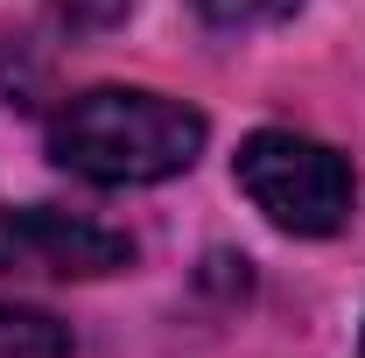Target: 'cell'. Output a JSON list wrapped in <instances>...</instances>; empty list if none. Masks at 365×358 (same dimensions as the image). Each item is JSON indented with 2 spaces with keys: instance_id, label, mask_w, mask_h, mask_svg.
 Listing matches in <instances>:
<instances>
[{
  "instance_id": "7",
  "label": "cell",
  "mask_w": 365,
  "mask_h": 358,
  "mask_svg": "<svg viewBox=\"0 0 365 358\" xmlns=\"http://www.w3.org/2000/svg\"><path fill=\"white\" fill-rule=\"evenodd\" d=\"M359 358H365V344H359Z\"/></svg>"
},
{
  "instance_id": "2",
  "label": "cell",
  "mask_w": 365,
  "mask_h": 358,
  "mask_svg": "<svg viewBox=\"0 0 365 358\" xmlns=\"http://www.w3.org/2000/svg\"><path fill=\"white\" fill-rule=\"evenodd\" d=\"M239 190L295 239H323L351 218V162L309 134H253L239 148Z\"/></svg>"
},
{
  "instance_id": "1",
  "label": "cell",
  "mask_w": 365,
  "mask_h": 358,
  "mask_svg": "<svg viewBox=\"0 0 365 358\" xmlns=\"http://www.w3.org/2000/svg\"><path fill=\"white\" fill-rule=\"evenodd\" d=\"M49 155L85 183H162L204 155V113L162 91L98 85L49 120Z\"/></svg>"
},
{
  "instance_id": "5",
  "label": "cell",
  "mask_w": 365,
  "mask_h": 358,
  "mask_svg": "<svg viewBox=\"0 0 365 358\" xmlns=\"http://www.w3.org/2000/svg\"><path fill=\"white\" fill-rule=\"evenodd\" d=\"M218 29H246V21H274V14H288L295 0H197Z\"/></svg>"
},
{
  "instance_id": "3",
  "label": "cell",
  "mask_w": 365,
  "mask_h": 358,
  "mask_svg": "<svg viewBox=\"0 0 365 358\" xmlns=\"http://www.w3.org/2000/svg\"><path fill=\"white\" fill-rule=\"evenodd\" d=\"M134 260V239L98 218H71V211H7L0 204V274H56V281H85V274H113Z\"/></svg>"
},
{
  "instance_id": "4",
  "label": "cell",
  "mask_w": 365,
  "mask_h": 358,
  "mask_svg": "<svg viewBox=\"0 0 365 358\" xmlns=\"http://www.w3.org/2000/svg\"><path fill=\"white\" fill-rule=\"evenodd\" d=\"M0 358H71V330L43 310L0 302Z\"/></svg>"
},
{
  "instance_id": "6",
  "label": "cell",
  "mask_w": 365,
  "mask_h": 358,
  "mask_svg": "<svg viewBox=\"0 0 365 358\" xmlns=\"http://www.w3.org/2000/svg\"><path fill=\"white\" fill-rule=\"evenodd\" d=\"M120 14H127V0H56L63 29H113Z\"/></svg>"
}]
</instances>
